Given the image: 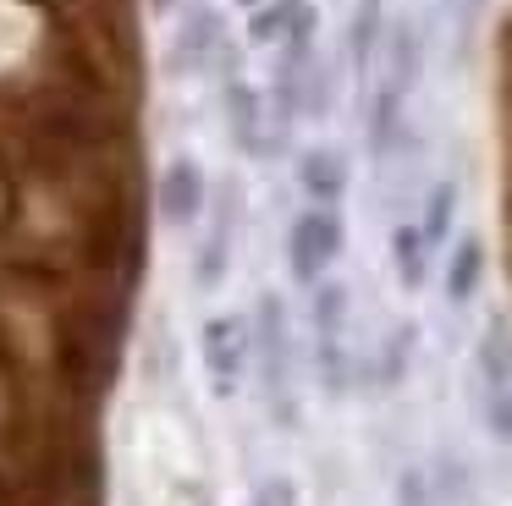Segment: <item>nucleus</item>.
Segmentation results:
<instances>
[{
	"mask_svg": "<svg viewBox=\"0 0 512 506\" xmlns=\"http://www.w3.org/2000/svg\"><path fill=\"white\" fill-rule=\"evenodd\" d=\"M221 116H226V132H232V149L243 160H265L270 149V105L248 77H226L221 88Z\"/></svg>",
	"mask_w": 512,
	"mask_h": 506,
	"instance_id": "obj_6",
	"label": "nucleus"
},
{
	"mask_svg": "<svg viewBox=\"0 0 512 506\" xmlns=\"http://www.w3.org/2000/svg\"><path fill=\"white\" fill-rule=\"evenodd\" d=\"M430 242H424V231L413 226V220H402V226H391V270H397L402 292H419L424 281H430Z\"/></svg>",
	"mask_w": 512,
	"mask_h": 506,
	"instance_id": "obj_13",
	"label": "nucleus"
},
{
	"mask_svg": "<svg viewBox=\"0 0 512 506\" xmlns=\"http://www.w3.org/2000/svg\"><path fill=\"white\" fill-rule=\"evenodd\" d=\"M441 6H446V11H463V17H468V11L479 6V0H441Z\"/></svg>",
	"mask_w": 512,
	"mask_h": 506,
	"instance_id": "obj_23",
	"label": "nucleus"
},
{
	"mask_svg": "<svg viewBox=\"0 0 512 506\" xmlns=\"http://www.w3.org/2000/svg\"><path fill=\"white\" fill-rule=\"evenodd\" d=\"M248 506H298V484H292L287 473H270V479H259V484H254Z\"/></svg>",
	"mask_w": 512,
	"mask_h": 506,
	"instance_id": "obj_21",
	"label": "nucleus"
},
{
	"mask_svg": "<svg viewBox=\"0 0 512 506\" xmlns=\"http://www.w3.org/2000/svg\"><path fill=\"white\" fill-rule=\"evenodd\" d=\"M347 314H353V292H347V281H331V275H325L320 286H309V325H314V336H347Z\"/></svg>",
	"mask_w": 512,
	"mask_h": 506,
	"instance_id": "obj_14",
	"label": "nucleus"
},
{
	"mask_svg": "<svg viewBox=\"0 0 512 506\" xmlns=\"http://www.w3.org/2000/svg\"><path fill=\"white\" fill-rule=\"evenodd\" d=\"M413 226L424 231L430 248H441V242L452 237V226H457V182H435L430 193H424V209H419Z\"/></svg>",
	"mask_w": 512,
	"mask_h": 506,
	"instance_id": "obj_17",
	"label": "nucleus"
},
{
	"mask_svg": "<svg viewBox=\"0 0 512 506\" xmlns=\"http://www.w3.org/2000/svg\"><path fill=\"white\" fill-rule=\"evenodd\" d=\"M474 385L479 391H507L512 385V319L496 314L474 341Z\"/></svg>",
	"mask_w": 512,
	"mask_h": 506,
	"instance_id": "obj_11",
	"label": "nucleus"
},
{
	"mask_svg": "<svg viewBox=\"0 0 512 506\" xmlns=\"http://www.w3.org/2000/svg\"><path fill=\"white\" fill-rule=\"evenodd\" d=\"M380 39H386V0H358L353 28H347V55H353L358 72L380 55Z\"/></svg>",
	"mask_w": 512,
	"mask_h": 506,
	"instance_id": "obj_16",
	"label": "nucleus"
},
{
	"mask_svg": "<svg viewBox=\"0 0 512 506\" xmlns=\"http://www.w3.org/2000/svg\"><path fill=\"white\" fill-rule=\"evenodd\" d=\"M397 506H435V490H430V479H424L419 468H408L397 479Z\"/></svg>",
	"mask_w": 512,
	"mask_h": 506,
	"instance_id": "obj_22",
	"label": "nucleus"
},
{
	"mask_svg": "<svg viewBox=\"0 0 512 506\" xmlns=\"http://www.w3.org/2000/svg\"><path fill=\"white\" fill-rule=\"evenodd\" d=\"M243 176H221V182L210 187V226H204V237L193 242V286L199 292H215V286H226V275H232V253H237V231H243Z\"/></svg>",
	"mask_w": 512,
	"mask_h": 506,
	"instance_id": "obj_2",
	"label": "nucleus"
},
{
	"mask_svg": "<svg viewBox=\"0 0 512 506\" xmlns=\"http://www.w3.org/2000/svg\"><path fill=\"white\" fill-rule=\"evenodd\" d=\"M303 6H309V0H265V6H254L248 11V44H270V50H276Z\"/></svg>",
	"mask_w": 512,
	"mask_h": 506,
	"instance_id": "obj_18",
	"label": "nucleus"
},
{
	"mask_svg": "<svg viewBox=\"0 0 512 506\" xmlns=\"http://www.w3.org/2000/svg\"><path fill=\"white\" fill-rule=\"evenodd\" d=\"M347 248V226L336 209L325 204H309L298 220L287 226V275L309 292V286H320L325 275H331V264L342 259Z\"/></svg>",
	"mask_w": 512,
	"mask_h": 506,
	"instance_id": "obj_3",
	"label": "nucleus"
},
{
	"mask_svg": "<svg viewBox=\"0 0 512 506\" xmlns=\"http://www.w3.org/2000/svg\"><path fill=\"white\" fill-rule=\"evenodd\" d=\"M485 264H490V253H485V237H457L452 242V259H446V303L452 308H463V303H474L479 297V286H485Z\"/></svg>",
	"mask_w": 512,
	"mask_h": 506,
	"instance_id": "obj_12",
	"label": "nucleus"
},
{
	"mask_svg": "<svg viewBox=\"0 0 512 506\" xmlns=\"http://www.w3.org/2000/svg\"><path fill=\"white\" fill-rule=\"evenodd\" d=\"M298 187H303V198L309 204H325V209H336L347 198V182H353V165H347V154L336 149V143H309V149L298 154Z\"/></svg>",
	"mask_w": 512,
	"mask_h": 506,
	"instance_id": "obj_8",
	"label": "nucleus"
},
{
	"mask_svg": "<svg viewBox=\"0 0 512 506\" xmlns=\"http://www.w3.org/2000/svg\"><path fill=\"white\" fill-rule=\"evenodd\" d=\"M413 347H419V330H413V325L386 330V341H380V352H375V380L380 385H402V380H408Z\"/></svg>",
	"mask_w": 512,
	"mask_h": 506,
	"instance_id": "obj_19",
	"label": "nucleus"
},
{
	"mask_svg": "<svg viewBox=\"0 0 512 506\" xmlns=\"http://www.w3.org/2000/svg\"><path fill=\"white\" fill-rule=\"evenodd\" d=\"M380 50H386V77H380V83L397 88V94H413V83H419V72H424V28L413 17L386 22Z\"/></svg>",
	"mask_w": 512,
	"mask_h": 506,
	"instance_id": "obj_9",
	"label": "nucleus"
},
{
	"mask_svg": "<svg viewBox=\"0 0 512 506\" xmlns=\"http://www.w3.org/2000/svg\"><path fill=\"white\" fill-rule=\"evenodd\" d=\"M248 341H254V374L276 429H298V391H292V314L281 292H259L248 314Z\"/></svg>",
	"mask_w": 512,
	"mask_h": 506,
	"instance_id": "obj_1",
	"label": "nucleus"
},
{
	"mask_svg": "<svg viewBox=\"0 0 512 506\" xmlns=\"http://www.w3.org/2000/svg\"><path fill=\"white\" fill-rule=\"evenodd\" d=\"M155 209L171 231H188L204 220L210 209V171H204L193 154H171L160 165V182H155Z\"/></svg>",
	"mask_w": 512,
	"mask_h": 506,
	"instance_id": "obj_5",
	"label": "nucleus"
},
{
	"mask_svg": "<svg viewBox=\"0 0 512 506\" xmlns=\"http://www.w3.org/2000/svg\"><path fill=\"white\" fill-rule=\"evenodd\" d=\"M237 6H243V11H254V6H265V0H237Z\"/></svg>",
	"mask_w": 512,
	"mask_h": 506,
	"instance_id": "obj_25",
	"label": "nucleus"
},
{
	"mask_svg": "<svg viewBox=\"0 0 512 506\" xmlns=\"http://www.w3.org/2000/svg\"><path fill=\"white\" fill-rule=\"evenodd\" d=\"M221 44H226L221 17H215L210 6H188V17L177 22V39H171V50H166V72L171 77H199L204 66L221 55Z\"/></svg>",
	"mask_w": 512,
	"mask_h": 506,
	"instance_id": "obj_7",
	"label": "nucleus"
},
{
	"mask_svg": "<svg viewBox=\"0 0 512 506\" xmlns=\"http://www.w3.org/2000/svg\"><path fill=\"white\" fill-rule=\"evenodd\" d=\"M479 424L490 429V440L512 446V385L507 391H479Z\"/></svg>",
	"mask_w": 512,
	"mask_h": 506,
	"instance_id": "obj_20",
	"label": "nucleus"
},
{
	"mask_svg": "<svg viewBox=\"0 0 512 506\" xmlns=\"http://www.w3.org/2000/svg\"><path fill=\"white\" fill-rule=\"evenodd\" d=\"M199 363L215 396H237V385L254 374V341H248V314H210L199 325Z\"/></svg>",
	"mask_w": 512,
	"mask_h": 506,
	"instance_id": "obj_4",
	"label": "nucleus"
},
{
	"mask_svg": "<svg viewBox=\"0 0 512 506\" xmlns=\"http://www.w3.org/2000/svg\"><path fill=\"white\" fill-rule=\"evenodd\" d=\"M364 132H369V154L375 160H391V154L408 143V94L380 83L369 94V116H364Z\"/></svg>",
	"mask_w": 512,
	"mask_h": 506,
	"instance_id": "obj_10",
	"label": "nucleus"
},
{
	"mask_svg": "<svg viewBox=\"0 0 512 506\" xmlns=\"http://www.w3.org/2000/svg\"><path fill=\"white\" fill-rule=\"evenodd\" d=\"M149 6H155V11H171V6H177V0H149Z\"/></svg>",
	"mask_w": 512,
	"mask_h": 506,
	"instance_id": "obj_24",
	"label": "nucleus"
},
{
	"mask_svg": "<svg viewBox=\"0 0 512 506\" xmlns=\"http://www.w3.org/2000/svg\"><path fill=\"white\" fill-rule=\"evenodd\" d=\"M314 380L331 402H342L353 391V358H347V341L342 336H314Z\"/></svg>",
	"mask_w": 512,
	"mask_h": 506,
	"instance_id": "obj_15",
	"label": "nucleus"
}]
</instances>
